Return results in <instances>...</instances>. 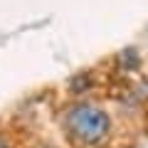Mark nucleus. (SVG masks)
I'll use <instances>...</instances> for the list:
<instances>
[{
  "mask_svg": "<svg viewBox=\"0 0 148 148\" xmlns=\"http://www.w3.org/2000/svg\"><path fill=\"white\" fill-rule=\"evenodd\" d=\"M64 128L82 146H99L111 131V119L101 106L89 104V101H79V104L67 109Z\"/></svg>",
  "mask_w": 148,
  "mask_h": 148,
  "instance_id": "1",
  "label": "nucleus"
},
{
  "mask_svg": "<svg viewBox=\"0 0 148 148\" xmlns=\"http://www.w3.org/2000/svg\"><path fill=\"white\" fill-rule=\"evenodd\" d=\"M116 64L123 72H133V69H138V64H141V54H138V49L126 47V49H121V52L116 54Z\"/></svg>",
  "mask_w": 148,
  "mask_h": 148,
  "instance_id": "2",
  "label": "nucleus"
},
{
  "mask_svg": "<svg viewBox=\"0 0 148 148\" xmlns=\"http://www.w3.org/2000/svg\"><path fill=\"white\" fill-rule=\"evenodd\" d=\"M89 77H86V74H79V77H77V79H72V82H69V86H72V91H74V94H79V91H84L86 89V86H89Z\"/></svg>",
  "mask_w": 148,
  "mask_h": 148,
  "instance_id": "3",
  "label": "nucleus"
},
{
  "mask_svg": "<svg viewBox=\"0 0 148 148\" xmlns=\"http://www.w3.org/2000/svg\"><path fill=\"white\" fill-rule=\"evenodd\" d=\"M0 148H10V146H8V143L3 141V138H0Z\"/></svg>",
  "mask_w": 148,
  "mask_h": 148,
  "instance_id": "4",
  "label": "nucleus"
},
{
  "mask_svg": "<svg viewBox=\"0 0 148 148\" xmlns=\"http://www.w3.org/2000/svg\"><path fill=\"white\" fill-rule=\"evenodd\" d=\"M37 148H47V146H37Z\"/></svg>",
  "mask_w": 148,
  "mask_h": 148,
  "instance_id": "5",
  "label": "nucleus"
}]
</instances>
